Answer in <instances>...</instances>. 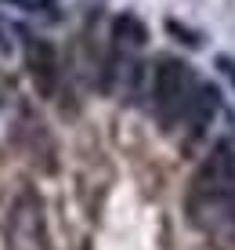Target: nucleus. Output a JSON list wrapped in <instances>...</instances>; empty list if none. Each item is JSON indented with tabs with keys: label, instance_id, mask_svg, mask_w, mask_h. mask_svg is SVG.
Instances as JSON below:
<instances>
[{
	"label": "nucleus",
	"instance_id": "obj_1",
	"mask_svg": "<svg viewBox=\"0 0 235 250\" xmlns=\"http://www.w3.org/2000/svg\"><path fill=\"white\" fill-rule=\"evenodd\" d=\"M196 87H199L196 73L181 58H159L152 65V102H156V113H159V120L167 127L185 120V109L192 102Z\"/></svg>",
	"mask_w": 235,
	"mask_h": 250
},
{
	"label": "nucleus",
	"instance_id": "obj_2",
	"mask_svg": "<svg viewBox=\"0 0 235 250\" xmlns=\"http://www.w3.org/2000/svg\"><path fill=\"white\" fill-rule=\"evenodd\" d=\"M188 196H228L235 200V149L232 145H217V149L199 163L192 174Z\"/></svg>",
	"mask_w": 235,
	"mask_h": 250
},
{
	"label": "nucleus",
	"instance_id": "obj_3",
	"mask_svg": "<svg viewBox=\"0 0 235 250\" xmlns=\"http://www.w3.org/2000/svg\"><path fill=\"white\" fill-rule=\"evenodd\" d=\"M11 250H40L43 247V214L33 192H22L11 207Z\"/></svg>",
	"mask_w": 235,
	"mask_h": 250
},
{
	"label": "nucleus",
	"instance_id": "obj_4",
	"mask_svg": "<svg viewBox=\"0 0 235 250\" xmlns=\"http://www.w3.org/2000/svg\"><path fill=\"white\" fill-rule=\"evenodd\" d=\"M25 69H29L33 83L43 98H55L58 94V80H62V65H58V55L47 40L29 37L25 40Z\"/></svg>",
	"mask_w": 235,
	"mask_h": 250
},
{
	"label": "nucleus",
	"instance_id": "obj_5",
	"mask_svg": "<svg viewBox=\"0 0 235 250\" xmlns=\"http://www.w3.org/2000/svg\"><path fill=\"white\" fill-rule=\"evenodd\" d=\"M217 109H221V91H217L214 83L199 80L192 102H188V109H185V120H181V124H185V131H188V145H192L196 138L210 127V120L217 116Z\"/></svg>",
	"mask_w": 235,
	"mask_h": 250
},
{
	"label": "nucleus",
	"instance_id": "obj_6",
	"mask_svg": "<svg viewBox=\"0 0 235 250\" xmlns=\"http://www.w3.org/2000/svg\"><path fill=\"white\" fill-rule=\"evenodd\" d=\"M149 44V29L134 15H116L112 19V47L116 51H141Z\"/></svg>",
	"mask_w": 235,
	"mask_h": 250
}]
</instances>
